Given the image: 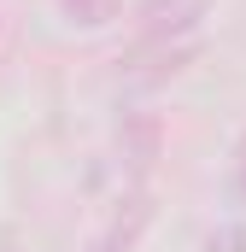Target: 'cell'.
Here are the masks:
<instances>
[{"mask_svg":"<svg viewBox=\"0 0 246 252\" xmlns=\"http://www.w3.org/2000/svg\"><path fill=\"white\" fill-rule=\"evenodd\" d=\"M199 24V0H141L135 6V35L141 47H164Z\"/></svg>","mask_w":246,"mask_h":252,"instance_id":"obj_1","label":"cell"},{"mask_svg":"<svg viewBox=\"0 0 246 252\" xmlns=\"http://www.w3.org/2000/svg\"><path fill=\"white\" fill-rule=\"evenodd\" d=\"M158 141H164V129H158V118H147V112H129L123 129H118V147H123V158L135 170H147L158 158Z\"/></svg>","mask_w":246,"mask_h":252,"instance_id":"obj_2","label":"cell"},{"mask_svg":"<svg viewBox=\"0 0 246 252\" xmlns=\"http://www.w3.org/2000/svg\"><path fill=\"white\" fill-rule=\"evenodd\" d=\"M59 12L76 30H106V24L123 18V0H59Z\"/></svg>","mask_w":246,"mask_h":252,"instance_id":"obj_3","label":"cell"},{"mask_svg":"<svg viewBox=\"0 0 246 252\" xmlns=\"http://www.w3.org/2000/svg\"><path fill=\"white\" fill-rule=\"evenodd\" d=\"M141 223H147V205H141V199H135V211H129V223H112V235H100V241H94V247L88 252H129L135 247V235H141Z\"/></svg>","mask_w":246,"mask_h":252,"instance_id":"obj_4","label":"cell"},{"mask_svg":"<svg viewBox=\"0 0 246 252\" xmlns=\"http://www.w3.org/2000/svg\"><path fill=\"white\" fill-rule=\"evenodd\" d=\"M205 252H246V223H223V229L205 241Z\"/></svg>","mask_w":246,"mask_h":252,"instance_id":"obj_5","label":"cell"},{"mask_svg":"<svg viewBox=\"0 0 246 252\" xmlns=\"http://www.w3.org/2000/svg\"><path fill=\"white\" fill-rule=\"evenodd\" d=\"M235 199H246V141H241V170H235Z\"/></svg>","mask_w":246,"mask_h":252,"instance_id":"obj_6","label":"cell"},{"mask_svg":"<svg viewBox=\"0 0 246 252\" xmlns=\"http://www.w3.org/2000/svg\"><path fill=\"white\" fill-rule=\"evenodd\" d=\"M0 252H18V247H12V241H0Z\"/></svg>","mask_w":246,"mask_h":252,"instance_id":"obj_7","label":"cell"}]
</instances>
